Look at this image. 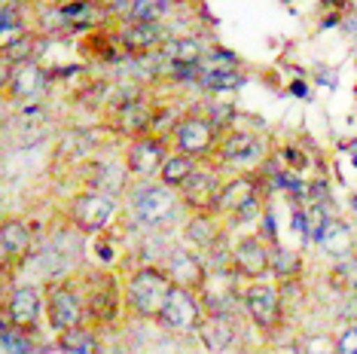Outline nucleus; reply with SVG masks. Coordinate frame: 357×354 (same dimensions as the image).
<instances>
[{"label": "nucleus", "mask_w": 357, "mask_h": 354, "mask_svg": "<svg viewBox=\"0 0 357 354\" xmlns=\"http://www.w3.org/2000/svg\"><path fill=\"white\" fill-rule=\"evenodd\" d=\"M172 287L174 284H172V278H168L165 269H159V266H144V269H137L135 275L126 281L123 302L135 318L156 321L159 324L162 309H165Z\"/></svg>", "instance_id": "obj_1"}, {"label": "nucleus", "mask_w": 357, "mask_h": 354, "mask_svg": "<svg viewBox=\"0 0 357 354\" xmlns=\"http://www.w3.org/2000/svg\"><path fill=\"white\" fill-rule=\"evenodd\" d=\"M183 199H181V190L168 187V183H144V187H137L132 192V199H128V208H132V217L135 223H141V226L147 229H159L165 226V223H172L177 211H181Z\"/></svg>", "instance_id": "obj_2"}, {"label": "nucleus", "mask_w": 357, "mask_h": 354, "mask_svg": "<svg viewBox=\"0 0 357 354\" xmlns=\"http://www.w3.org/2000/svg\"><path fill=\"white\" fill-rule=\"evenodd\" d=\"M89 315L83 293L68 281H55L46 287V321L55 333H64L70 327H79Z\"/></svg>", "instance_id": "obj_3"}, {"label": "nucleus", "mask_w": 357, "mask_h": 354, "mask_svg": "<svg viewBox=\"0 0 357 354\" xmlns=\"http://www.w3.org/2000/svg\"><path fill=\"white\" fill-rule=\"evenodd\" d=\"M202 318H205V311H202V293L174 284L172 293H168L165 309H162L159 324L177 336H190V333H199Z\"/></svg>", "instance_id": "obj_4"}, {"label": "nucleus", "mask_w": 357, "mask_h": 354, "mask_svg": "<svg viewBox=\"0 0 357 354\" xmlns=\"http://www.w3.org/2000/svg\"><path fill=\"white\" fill-rule=\"evenodd\" d=\"M113 214H116V199L104 190L92 187V190L77 192V196L70 199V220H74V226L79 232H86V236L101 232L113 220Z\"/></svg>", "instance_id": "obj_5"}, {"label": "nucleus", "mask_w": 357, "mask_h": 354, "mask_svg": "<svg viewBox=\"0 0 357 354\" xmlns=\"http://www.w3.org/2000/svg\"><path fill=\"white\" fill-rule=\"evenodd\" d=\"M172 141H174V150L177 153H186V156H208L211 150H217V123L208 116H183L181 123L174 125L172 132Z\"/></svg>", "instance_id": "obj_6"}, {"label": "nucleus", "mask_w": 357, "mask_h": 354, "mask_svg": "<svg viewBox=\"0 0 357 354\" xmlns=\"http://www.w3.org/2000/svg\"><path fill=\"white\" fill-rule=\"evenodd\" d=\"M229 266L235 275H241L248 281H259V278L272 275V245L259 236H245L232 247Z\"/></svg>", "instance_id": "obj_7"}, {"label": "nucleus", "mask_w": 357, "mask_h": 354, "mask_svg": "<svg viewBox=\"0 0 357 354\" xmlns=\"http://www.w3.org/2000/svg\"><path fill=\"white\" fill-rule=\"evenodd\" d=\"M168 159V147H165V138L159 134H144V138H135L126 150V171L132 177H159L162 165Z\"/></svg>", "instance_id": "obj_8"}, {"label": "nucleus", "mask_w": 357, "mask_h": 354, "mask_svg": "<svg viewBox=\"0 0 357 354\" xmlns=\"http://www.w3.org/2000/svg\"><path fill=\"white\" fill-rule=\"evenodd\" d=\"M46 74L40 64L31 59V61H22V64H3V83H6V95L13 101L25 104V101H37L46 88Z\"/></svg>", "instance_id": "obj_9"}, {"label": "nucleus", "mask_w": 357, "mask_h": 354, "mask_svg": "<svg viewBox=\"0 0 357 354\" xmlns=\"http://www.w3.org/2000/svg\"><path fill=\"white\" fill-rule=\"evenodd\" d=\"M241 302H245V311L250 315V321L259 327V330H275L278 324V315H281V302H278V291L269 284V281H250L241 293Z\"/></svg>", "instance_id": "obj_10"}, {"label": "nucleus", "mask_w": 357, "mask_h": 354, "mask_svg": "<svg viewBox=\"0 0 357 354\" xmlns=\"http://www.w3.org/2000/svg\"><path fill=\"white\" fill-rule=\"evenodd\" d=\"M257 211V180L250 174H238L226 180L217 196V214H229L235 220H245Z\"/></svg>", "instance_id": "obj_11"}, {"label": "nucleus", "mask_w": 357, "mask_h": 354, "mask_svg": "<svg viewBox=\"0 0 357 354\" xmlns=\"http://www.w3.org/2000/svg\"><path fill=\"white\" fill-rule=\"evenodd\" d=\"M162 269L168 272L172 284L177 287H190V291H205L208 287V269L205 263L199 260V254L186 251V247H174V251L165 254V266Z\"/></svg>", "instance_id": "obj_12"}, {"label": "nucleus", "mask_w": 357, "mask_h": 354, "mask_svg": "<svg viewBox=\"0 0 357 354\" xmlns=\"http://www.w3.org/2000/svg\"><path fill=\"white\" fill-rule=\"evenodd\" d=\"M156 123V114H153V107L147 101L141 98H126L116 104V116H113V125H116L119 134H126V138H144V134H153V125Z\"/></svg>", "instance_id": "obj_13"}, {"label": "nucleus", "mask_w": 357, "mask_h": 354, "mask_svg": "<svg viewBox=\"0 0 357 354\" xmlns=\"http://www.w3.org/2000/svg\"><path fill=\"white\" fill-rule=\"evenodd\" d=\"M43 305H46V300L40 296L37 287H13L10 296H6L3 318L10 321L13 327L31 330L40 321V311H43Z\"/></svg>", "instance_id": "obj_14"}, {"label": "nucleus", "mask_w": 357, "mask_h": 354, "mask_svg": "<svg viewBox=\"0 0 357 354\" xmlns=\"http://www.w3.org/2000/svg\"><path fill=\"white\" fill-rule=\"evenodd\" d=\"M220 187L223 183L214 171H202V168H196V174L181 187V199L190 211H217Z\"/></svg>", "instance_id": "obj_15"}, {"label": "nucleus", "mask_w": 357, "mask_h": 354, "mask_svg": "<svg viewBox=\"0 0 357 354\" xmlns=\"http://www.w3.org/2000/svg\"><path fill=\"white\" fill-rule=\"evenodd\" d=\"M119 46H123L126 52H132V55H147L153 52L156 46L165 43V31H162L159 22H132V19H126V25L119 28Z\"/></svg>", "instance_id": "obj_16"}, {"label": "nucleus", "mask_w": 357, "mask_h": 354, "mask_svg": "<svg viewBox=\"0 0 357 354\" xmlns=\"http://www.w3.org/2000/svg\"><path fill=\"white\" fill-rule=\"evenodd\" d=\"M31 245H34V238H31V229L25 220H19V217H6L3 220V229H0V251H3V263L10 266L15 260H25L31 254Z\"/></svg>", "instance_id": "obj_17"}, {"label": "nucleus", "mask_w": 357, "mask_h": 354, "mask_svg": "<svg viewBox=\"0 0 357 354\" xmlns=\"http://www.w3.org/2000/svg\"><path fill=\"white\" fill-rule=\"evenodd\" d=\"M186 241H190L192 247H202V251H211L214 245H220V214L217 211H192L190 223H186L183 229Z\"/></svg>", "instance_id": "obj_18"}, {"label": "nucleus", "mask_w": 357, "mask_h": 354, "mask_svg": "<svg viewBox=\"0 0 357 354\" xmlns=\"http://www.w3.org/2000/svg\"><path fill=\"white\" fill-rule=\"evenodd\" d=\"M217 156L229 165H248L259 156V138L250 132H229L217 144Z\"/></svg>", "instance_id": "obj_19"}, {"label": "nucleus", "mask_w": 357, "mask_h": 354, "mask_svg": "<svg viewBox=\"0 0 357 354\" xmlns=\"http://www.w3.org/2000/svg\"><path fill=\"white\" fill-rule=\"evenodd\" d=\"M162 59L177 70L199 68V61L205 59V49H202V43L196 37H172L162 43Z\"/></svg>", "instance_id": "obj_20"}, {"label": "nucleus", "mask_w": 357, "mask_h": 354, "mask_svg": "<svg viewBox=\"0 0 357 354\" xmlns=\"http://www.w3.org/2000/svg\"><path fill=\"white\" fill-rule=\"evenodd\" d=\"M199 339L205 342V348L208 351H226L232 345V339H235V327L229 324V315H205L202 318V324H199Z\"/></svg>", "instance_id": "obj_21"}, {"label": "nucleus", "mask_w": 357, "mask_h": 354, "mask_svg": "<svg viewBox=\"0 0 357 354\" xmlns=\"http://www.w3.org/2000/svg\"><path fill=\"white\" fill-rule=\"evenodd\" d=\"M59 348L64 354H101L104 351L98 333H95V330H89V327H83V324L59 333Z\"/></svg>", "instance_id": "obj_22"}, {"label": "nucleus", "mask_w": 357, "mask_h": 354, "mask_svg": "<svg viewBox=\"0 0 357 354\" xmlns=\"http://www.w3.org/2000/svg\"><path fill=\"white\" fill-rule=\"evenodd\" d=\"M318 245L327 254L342 256L345 260V256H351V251H354V236H351V229H348L342 220H330L327 226H324V232H321Z\"/></svg>", "instance_id": "obj_23"}, {"label": "nucleus", "mask_w": 357, "mask_h": 354, "mask_svg": "<svg viewBox=\"0 0 357 354\" xmlns=\"http://www.w3.org/2000/svg\"><path fill=\"white\" fill-rule=\"evenodd\" d=\"M196 156H186V153H174V156H168L165 159V165H162V171H159V180L162 183H168V187H174V190H181L186 180H190L192 174H196Z\"/></svg>", "instance_id": "obj_24"}, {"label": "nucleus", "mask_w": 357, "mask_h": 354, "mask_svg": "<svg viewBox=\"0 0 357 354\" xmlns=\"http://www.w3.org/2000/svg\"><path fill=\"white\" fill-rule=\"evenodd\" d=\"M172 10V0H128L126 19L132 22H162V15Z\"/></svg>", "instance_id": "obj_25"}, {"label": "nucleus", "mask_w": 357, "mask_h": 354, "mask_svg": "<svg viewBox=\"0 0 357 354\" xmlns=\"http://www.w3.org/2000/svg\"><path fill=\"white\" fill-rule=\"evenodd\" d=\"M202 86L211 92H226V88H238L241 86V74L238 68H217V70H199Z\"/></svg>", "instance_id": "obj_26"}, {"label": "nucleus", "mask_w": 357, "mask_h": 354, "mask_svg": "<svg viewBox=\"0 0 357 354\" xmlns=\"http://www.w3.org/2000/svg\"><path fill=\"white\" fill-rule=\"evenodd\" d=\"M28 333L31 330L13 327L3 318V354H34V342L28 339Z\"/></svg>", "instance_id": "obj_27"}, {"label": "nucleus", "mask_w": 357, "mask_h": 354, "mask_svg": "<svg viewBox=\"0 0 357 354\" xmlns=\"http://www.w3.org/2000/svg\"><path fill=\"white\" fill-rule=\"evenodd\" d=\"M299 272V256L294 251H284L281 245H272V275L294 278Z\"/></svg>", "instance_id": "obj_28"}, {"label": "nucleus", "mask_w": 357, "mask_h": 354, "mask_svg": "<svg viewBox=\"0 0 357 354\" xmlns=\"http://www.w3.org/2000/svg\"><path fill=\"white\" fill-rule=\"evenodd\" d=\"M327 223H330V217L324 214L321 205H308V211H305V236H308V238L318 241Z\"/></svg>", "instance_id": "obj_29"}, {"label": "nucleus", "mask_w": 357, "mask_h": 354, "mask_svg": "<svg viewBox=\"0 0 357 354\" xmlns=\"http://www.w3.org/2000/svg\"><path fill=\"white\" fill-rule=\"evenodd\" d=\"M336 348H339V354H357V327L345 330V333L339 336Z\"/></svg>", "instance_id": "obj_30"}, {"label": "nucleus", "mask_w": 357, "mask_h": 354, "mask_svg": "<svg viewBox=\"0 0 357 354\" xmlns=\"http://www.w3.org/2000/svg\"><path fill=\"white\" fill-rule=\"evenodd\" d=\"M305 354H339V348H321V342H314V348H308Z\"/></svg>", "instance_id": "obj_31"}, {"label": "nucleus", "mask_w": 357, "mask_h": 354, "mask_svg": "<svg viewBox=\"0 0 357 354\" xmlns=\"http://www.w3.org/2000/svg\"><path fill=\"white\" fill-rule=\"evenodd\" d=\"M101 354H126V348H104Z\"/></svg>", "instance_id": "obj_32"}, {"label": "nucleus", "mask_w": 357, "mask_h": 354, "mask_svg": "<svg viewBox=\"0 0 357 354\" xmlns=\"http://www.w3.org/2000/svg\"><path fill=\"white\" fill-rule=\"evenodd\" d=\"M59 3H68V0H59Z\"/></svg>", "instance_id": "obj_33"}]
</instances>
